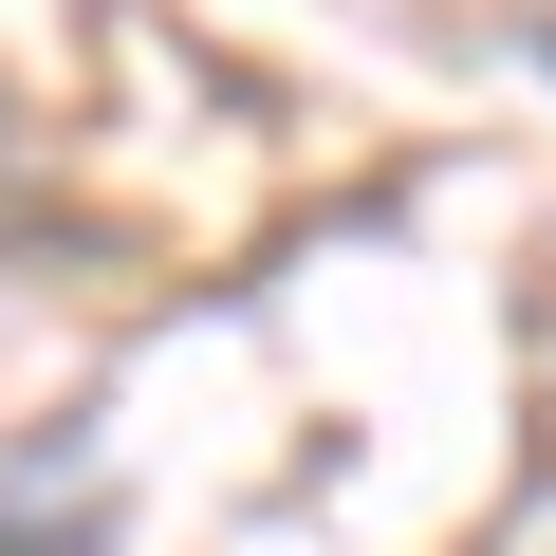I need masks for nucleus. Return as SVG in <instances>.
Returning <instances> with one entry per match:
<instances>
[{"mask_svg": "<svg viewBox=\"0 0 556 556\" xmlns=\"http://www.w3.org/2000/svg\"><path fill=\"white\" fill-rule=\"evenodd\" d=\"M519 56H538V75H556V20H538V38H519Z\"/></svg>", "mask_w": 556, "mask_h": 556, "instance_id": "nucleus-2", "label": "nucleus"}, {"mask_svg": "<svg viewBox=\"0 0 556 556\" xmlns=\"http://www.w3.org/2000/svg\"><path fill=\"white\" fill-rule=\"evenodd\" d=\"M0 556H112V445L93 427L0 445Z\"/></svg>", "mask_w": 556, "mask_h": 556, "instance_id": "nucleus-1", "label": "nucleus"}]
</instances>
